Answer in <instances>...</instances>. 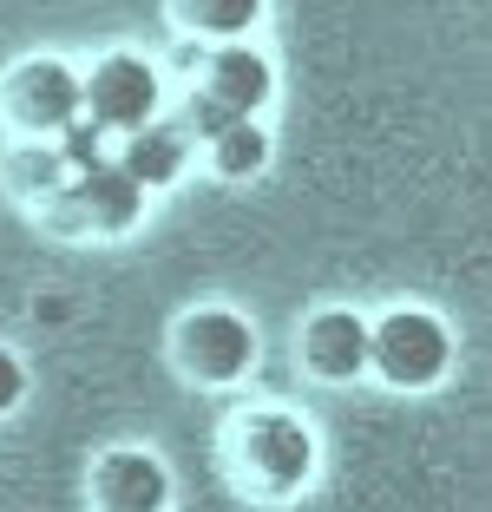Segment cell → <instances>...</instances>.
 <instances>
[{"mask_svg":"<svg viewBox=\"0 0 492 512\" xmlns=\"http://www.w3.org/2000/svg\"><path fill=\"white\" fill-rule=\"evenodd\" d=\"M263 14V0H184V20L204 33H243Z\"/></svg>","mask_w":492,"mask_h":512,"instance_id":"cell-12","label":"cell"},{"mask_svg":"<svg viewBox=\"0 0 492 512\" xmlns=\"http://www.w3.org/2000/svg\"><path fill=\"white\" fill-rule=\"evenodd\" d=\"M256 467H263L269 486H296L309 473V434H302V421H283V414L256 421Z\"/></svg>","mask_w":492,"mask_h":512,"instance_id":"cell-9","label":"cell"},{"mask_svg":"<svg viewBox=\"0 0 492 512\" xmlns=\"http://www.w3.org/2000/svg\"><path fill=\"white\" fill-rule=\"evenodd\" d=\"M66 211H79L99 230H125L145 211V184L119 158H92V165H73V178H66Z\"/></svg>","mask_w":492,"mask_h":512,"instance_id":"cell-2","label":"cell"},{"mask_svg":"<svg viewBox=\"0 0 492 512\" xmlns=\"http://www.w3.org/2000/svg\"><path fill=\"white\" fill-rule=\"evenodd\" d=\"M230 119H237V112H230L224 99H210V92H197V99H191V132H197V138H217Z\"/></svg>","mask_w":492,"mask_h":512,"instance_id":"cell-14","label":"cell"},{"mask_svg":"<svg viewBox=\"0 0 492 512\" xmlns=\"http://www.w3.org/2000/svg\"><path fill=\"white\" fill-rule=\"evenodd\" d=\"M368 362L381 368L394 388H427V381L453 362V342L433 316L407 309V316H388L381 329H368Z\"/></svg>","mask_w":492,"mask_h":512,"instance_id":"cell-1","label":"cell"},{"mask_svg":"<svg viewBox=\"0 0 492 512\" xmlns=\"http://www.w3.org/2000/svg\"><path fill=\"white\" fill-rule=\"evenodd\" d=\"M119 165L132 171L145 191H158V184H171V178L184 171V138H178V132H164V125H138L132 145L119 151Z\"/></svg>","mask_w":492,"mask_h":512,"instance_id":"cell-10","label":"cell"},{"mask_svg":"<svg viewBox=\"0 0 492 512\" xmlns=\"http://www.w3.org/2000/svg\"><path fill=\"white\" fill-rule=\"evenodd\" d=\"M269 92H276V79H269L263 53H250V46H224V53L210 60V99H224L237 119H256V112L269 106Z\"/></svg>","mask_w":492,"mask_h":512,"instance_id":"cell-5","label":"cell"},{"mask_svg":"<svg viewBox=\"0 0 492 512\" xmlns=\"http://www.w3.org/2000/svg\"><path fill=\"white\" fill-rule=\"evenodd\" d=\"M99 499L112 512H164V467L151 453H119L99 473Z\"/></svg>","mask_w":492,"mask_h":512,"instance_id":"cell-7","label":"cell"},{"mask_svg":"<svg viewBox=\"0 0 492 512\" xmlns=\"http://www.w3.org/2000/svg\"><path fill=\"white\" fill-rule=\"evenodd\" d=\"M210 151H217V171H224V178H250V171H263L269 138H263L256 119H230L224 132L210 138Z\"/></svg>","mask_w":492,"mask_h":512,"instance_id":"cell-11","label":"cell"},{"mask_svg":"<svg viewBox=\"0 0 492 512\" xmlns=\"http://www.w3.org/2000/svg\"><path fill=\"white\" fill-rule=\"evenodd\" d=\"M14 112H20V125H27L33 138H53L66 119H79V112H86V86L73 79V66L33 60L27 73L14 79Z\"/></svg>","mask_w":492,"mask_h":512,"instance_id":"cell-4","label":"cell"},{"mask_svg":"<svg viewBox=\"0 0 492 512\" xmlns=\"http://www.w3.org/2000/svg\"><path fill=\"white\" fill-rule=\"evenodd\" d=\"M20 388H27V375H20V362L7 355V348H0V414L20 401Z\"/></svg>","mask_w":492,"mask_h":512,"instance_id":"cell-15","label":"cell"},{"mask_svg":"<svg viewBox=\"0 0 492 512\" xmlns=\"http://www.w3.org/2000/svg\"><path fill=\"white\" fill-rule=\"evenodd\" d=\"M309 362L322 368V375H335V381L361 375V368H368V322L348 316V309L315 316V329H309Z\"/></svg>","mask_w":492,"mask_h":512,"instance_id":"cell-6","label":"cell"},{"mask_svg":"<svg viewBox=\"0 0 492 512\" xmlns=\"http://www.w3.org/2000/svg\"><path fill=\"white\" fill-rule=\"evenodd\" d=\"M86 106L105 132H138V125L158 112V73H151L145 60H132V53H119V60H105L99 73H92Z\"/></svg>","mask_w":492,"mask_h":512,"instance_id":"cell-3","label":"cell"},{"mask_svg":"<svg viewBox=\"0 0 492 512\" xmlns=\"http://www.w3.org/2000/svg\"><path fill=\"white\" fill-rule=\"evenodd\" d=\"M250 329H243L237 316H197L191 335H184V355H191V368H204L210 381H224L237 375L243 362H250Z\"/></svg>","mask_w":492,"mask_h":512,"instance_id":"cell-8","label":"cell"},{"mask_svg":"<svg viewBox=\"0 0 492 512\" xmlns=\"http://www.w3.org/2000/svg\"><path fill=\"white\" fill-rule=\"evenodd\" d=\"M105 138H112V132H105L99 119H86V112H79V119H66V125H60V158H66V171L105 158Z\"/></svg>","mask_w":492,"mask_h":512,"instance_id":"cell-13","label":"cell"}]
</instances>
